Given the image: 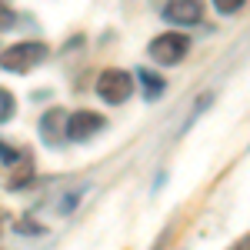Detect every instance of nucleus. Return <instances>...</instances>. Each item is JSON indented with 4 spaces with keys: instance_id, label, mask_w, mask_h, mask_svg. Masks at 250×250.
Here are the masks:
<instances>
[{
    "instance_id": "nucleus-1",
    "label": "nucleus",
    "mask_w": 250,
    "mask_h": 250,
    "mask_svg": "<svg viewBox=\"0 0 250 250\" xmlns=\"http://www.w3.org/2000/svg\"><path fill=\"white\" fill-rule=\"evenodd\" d=\"M47 43L43 40H20L10 43L7 50H0V70L7 74H30L34 67H40L47 60Z\"/></svg>"
},
{
    "instance_id": "nucleus-2",
    "label": "nucleus",
    "mask_w": 250,
    "mask_h": 250,
    "mask_svg": "<svg viewBox=\"0 0 250 250\" xmlns=\"http://www.w3.org/2000/svg\"><path fill=\"white\" fill-rule=\"evenodd\" d=\"M130 94H134V77H130L127 70H104V74L97 77V97H100L104 104H110V107L127 104Z\"/></svg>"
},
{
    "instance_id": "nucleus-3",
    "label": "nucleus",
    "mask_w": 250,
    "mask_h": 250,
    "mask_svg": "<svg viewBox=\"0 0 250 250\" xmlns=\"http://www.w3.org/2000/svg\"><path fill=\"white\" fill-rule=\"evenodd\" d=\"M187 50H190V37H184L180 30L177 34H160V37H154L147 43V54L154 57V63H164V67L180 63L187 57Z\"/></svg>"
},
{
    "instance_id": "nucleus-4",
    "label": "nucleus",
    "mask_w": 250,
    "mask_h": 250,
    "mask_svg": "<svg viewBox=\"0 0 250 250\" xmlns=\"http://www.w3.org/2000/svg\"><path fill=\"white\" fill-rule=\"evenodd\" d=\"M160 17L173 27H197L204 20V7H200V0H167Z\"/></svg>"
},
{
    "instance_id": "nucleus-5",
    "label": "nucleus",
    "mask_w": 250,
    "mask_h": 250,
    "mask_svg": "<svg viewBox=\"0 0 250 250\" xmlns=\"http://www.w3.org/2000/svg\"><path fill=\"white\" fill-rule=\"evenodd\" d=\"M97 130H104V117L94 114V110H74L67 120V140H74V144L90 140Z\"/></svg>"
},
{
    "instance_id": "nucleus-6",
    "label": "nucleus",
    "mask_w": 250,
    "mask_h": 250,
    "mask_svg": "<svg viewBox=\"0 0 250 250\" xmlns=\"http://www.w3.org/2000/svg\"><path fill=\"white\" fill-rule=\"evenodd\" d=\"M67 120H70V114L60 110V107H54V110H47V114L40 117V137H43V144L60 147L67 140Z\"/></svg>"
},
{
    "instance_id": "nucleus-7",
    "label": "nucleus",
    "mask_w": 250,
    "mask_h": 250,
    "mask_svg": "<svg viewBox=\"0 0 250 250\" xmlns=\"http://www.w3.org/2000/svg\"><path fill=\"white\" fill-rule=\"evenodd\" d=\"M14 177H7V180H3V187H7V190H17V187H27V184H30V180H34V167H30V160H23V164H20V167H14Z\"/></svg>"
},
{
    "instance_id": "nucleus-8",
    "label": "nucleus",
    "mask_w": 250,
    "mask_h": 250,
    "mask_svg": "<svg viewBox=\"0 0 250 250\" xmlns=\"http://www.w3.org/2000/svg\"><path fill=\"white\" fill-rule=\"evenodd\" d=\"M140 80H144V94H147V100H157V97H164V77H157V74H150V70H140Z\"/></svg>"
},
{
    "instance_id": "nucleus-9",
    "label": "nucleus",
    "mask_w": 250,
    "mask_h": 250,
    "mask_svg": "<svg viewBox=\"0 0 250 250\" xmlns=\"http://www.w3.org/2000/svg\"><path fill=\"white\" fill-rule=\"evenodd\" d=\"M14 110H17V100H14V94H10L7 87H0V124H7V120L14 117Z\"/></svg>"
},
{
    "instance_id": "nucleus-10",
    "label": "nucleus",
    "mask_w": 250,
    "mask_h": 250,
    "mask_svg": "<svg viewBox=\"0 0 250 250\" xmlns=\"http://www.w3.org/2000/svg\"><path fill=\"white\" fill-rule=\"evenodd\" d=\"M14 23H17V10H14L7 0H0V34H3V30H10Z\"/></svg>"
},
{
    "instance_id": "nucleus-11",
    "label": "nucleus",
    "mask_w": 250,
    "mask_h": 250,
    "mask_svg": "<svg viewBox=\"0 0 250 250\" xmlns=\"http://www.w3.org/2000/svg\"><path fill=\"white\" fill-rule=\"evenodd\" d=\"M20 147H10V140H0V164H17Z\"/></svg>"
},
{
    "instance_id": "nucleus-12",
    "label": "nucleus",
    "mask_w": 250,
    "mask_h": 250,
    "mask_svg": "<svg viewBox=\"0 0 250 250\" xmlns=\"http://www.w3.org/2000/svg\"><path fill=\"white\" fill-rule=\"evenodd\" d=\"M244 3H247V0H213V10H220V14H237Z\"/></svg>"
},
{
    "instance_id": "nucleus-13",
    "label": "nucleus",
    "mask_w": 250,
    "mask_h": 250,
    "mask_svg": "<svg viewBox=\"0 0 250 250\" xmlns=\"http://www.w3.org/2000/svg\"><path fill=\"white\" fill-rule=\"evenodd\" d=\"M237 250H250V233L244 237V240H240V247H237Z\"/></svg>"
}]
</instances>
